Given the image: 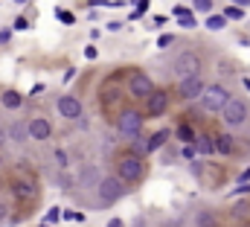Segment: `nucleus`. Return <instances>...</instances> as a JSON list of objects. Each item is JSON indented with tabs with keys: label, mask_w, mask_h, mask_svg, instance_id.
<instances>
[{
	"label": "nucleus",
	"mask_w": 250,
	"mask_h": 227,
	"mask_svg": "<svg viewBox=\"0 0 250 227\" xmlns=\"http://www.w3.org/2000/svg\"><path fill=\"white\" fill-rule=\"evenodd\" d=\"M172 70H175V76H181V79L201 76V58H198V53H181V56L172 61Z\"/></svg>",
	"instance_id": "obj_8"
},
{
	"label": "nucleus",
	"mask_w": 250,
	"mask_h": 227,
	"mask_svg": "<svg viewBox=\"0 0 250 227\" xmlns=\"http://www.w3.org/2000/svg\"><path fill=\"white\" fill-rule=\"evenodd\" d=\"M175 134H178L181 146H192V143H195V131H192V125H189V122H181Z\"/></svg>",
	"instance_id": "obj_19"
},
{
	"label": "nucleus",
	"mask_w": 250,
	"mask_h": 227,
	"mask_svg": "<svg viewBox=\"0 0 250 227\" xmlns=\"http://www.w3.org/2000/svg\"><path fill=\"white\" fill-rule=\"evenodd\" d=\"M181 155H184V158H195V146H184Z\"/></svg>",
	"instance_id": "obj_34"
},
{
	"label": "nucleus",
	"mask_w": 250,
	"mask_h": 227,
	"mask_svg": "<svg viewBox=\"0 0 250 227\" xmlns=\"http://www.w3.org/2000/svg\"><path fill=\"white\" fill-rule=\"evenodd\" d=\"M215 152H218V155H233V152H236V140H233L230 134H218V137H215Z\"/></svg>",
	"instance_id": "obj_17"
},
{
	"label": "nucleus",
	"mask_w": 250,
	"mask_h": 227,
	"mask_svg": "<svg viewBox=\"0 0 250 227\" xmlns=\"http://www.w3.org/2000/svg\"><path fill=\"white\" fill-rule=\"evenodd\" d=\"M172 41H175V35H160V38H157V47L163 50V47H169Z\"/></svg>",
	"instance_id": "obj_31"
},
{
	"label": "nucleus",
	"mask_w": 250,
	"mask_h": 227,
	"mask_svg": "<svg viewBox=\"0 0 250 227\" xmlns=\"http://www.w3.org/2000/svg\"><path fill=\"white\" fill-rule=\"evenodd\" d=\"M242 85H245V88L250 91V79H242Z\"/></svg>",
	"instance_id": "obj_41"
},
{
	"label": "nucleus",
	"mask_w": 250,
	"mask_h": 227,
	"mask_svg": "<svg viewBox=\"0 0 250 227\" xmlns=\"http://www.w3.org/2000/svg\"><path fill=\"white\" fill-rule=\"evenodd\" d=\"M12 3H18V6H26V3H29V0H12Z\"/></svg>",
	"instance_id": "obj_40"
},
{
	"label": "nucleus",
	"mask_w": 250,
	"mask_h": 227,
	"mask_svg": "<svg viewBox=\"0 0 250 227\" xmlns=\"http://www.w3.org/2000/svg\"><path fill=\"white\" fill-rule=\"evenodd\" d=\"M195 152L198 155H215V137L212 134H195Z\"/></svg>",
	"instance_id": "obj_14"
},
{
	"label": "nucleus",
	"mask_w": 250,
	"mask_h": 227,
	"mask_svg": "<svg viewBox=\"0 0 250 227\" xmlns=\"http://www.w3.org/2000/svg\"><path fill=\"white\" fill-rule=\"evenodd\" d=\"M56 160H59V163H62L64 169H67V155H64L62 149H59V152H56Z\"/></svg>",
	"instance_id": "obj_35"
},
{
	"label": "nucleus",
	"mask_w": 250,
	"mask_h": 227,
	"mask_svg": "<svg viewBox=\"0 0 250 227\" xmlns=\"http://www.w3.org/2000/svg\"><path fill=\"white\" fill-rule=\"evenodd\" d=\"M221 15H224V21H242V18H245V9H239V6H227Z\"/></svg>",
	"instance_id": "obj_22"
},
{
	"label": "nucleus",
	"mask_w": 250,
	"mask_h": 227,
	"mask_svg": "<svg viewBox=\"0 0 250 227\" xmlns=\"http://www.w3.org/2000/svg\"><path fill=\"white\" fill-rule=\"evenodd\" d=\"M0 169H3V155H0Z\"/></svg>",
	"instance_id": "obj_42"
},
{
	"label": "nucleus",
	"mask_w": 250,
	"mask_h": 227,
	"mask_svg": "<svg viewBox=\"0 0 250 227\" xmlns=\"http://www.w3.org/2000/svg\"><path fill=\"white\" fill-rule=\"evenodd\" d=\"M245 192H250V186H245V183H242V186H236V192H233V195H245Z\"/></svg>",
	"instance_id": "obj_36"
},
{
	"label": "nucleus",
	"mask_w": 250,
	"mask_h": 227,
	"mask_svg": "<svg viewBox=\"0 0 250 227\" xmlns=\"http://www.w3.org/2000/svg\"><path fill=\"white\" fill-rule=\"evenodd\" d=\"M204 23H207V29H212V32H221L227 21H224V15H207V18H204Z\"/></svg>",
	"instance_id": "obj_20"
},
{
	"label": "nucleus",
	"mask_w": 250,
	"mask_h": 227,
	"mask_svg": "<svg viewBox=\"0 0 250 227\" xmlns=\"http://www.w3.org/2000/svg\"><path fill=\"white\" fill-rule=\"evenodd\" d=\"M59 219H62V210H59V207H50L47 216H44V225H56Z\"/></svg>",
	"instance_id": "obj_25"
},
{
	"label": "nucleus",
	"mask_w": 250,
	"mask_h": 227,
	"mask_svg": "<svg viewBox=\"0 0 250 227\" xmlns=\"http://www.w3.org/2000/svg\"><path fill=\"white\" fill-rule=\"evenodd\" d=\"M117 178L123 181V183H137V181H143V175H146V163H143V158H137V155H131V152H125L117 158Z\"/></svg>",
	"instance_id": "obj_1"
},
{
	"label": "nucleus",
	"mask_w": 250,
	"mask_h": 227,
	"mask_svg": "<svg viewBox=\"0 0 250 227\" xmlns=\"http://www.w3.org/2000/svg\"><path fill=\"white\" fill-rule=\"evenodd\" d=\"M198 227H215V216L212 213H201L198 216Z\"/></svg>",
	"instance_id": "obj_26"
},
{
	"label": "nucleus",
	"mask_w": 250,
	"mask_h": 227,
	"mask_svg": "<svg viewBox=\"0 0 250 227\" xmlns=\"http://www.w3.org/2000/svg\"><path fill=\"white\" fill-rule=\"evenodd\" d=\"M0 105H3L6 111H18V108L23 105V96H21L18 91H3V93H0Z\"/></svg>",
	"instance_id": "obj_15"
},
{
	"label": "nucleus",
	"mask_w": 250,
	"mask_h": 227,
	"mask_svg": "<svg viewBox=\"0 0 250 227\" xmlns=\"http://www.w3.org/2000/svg\"><path fill=\"white\" fill-rule=\"evenodd\" d=\"M212 6H215V0H192V9L204 12V15H212Z\"/></svg>",
	"instance_id": "obj_23"
},
{
	"label": "nucleus",
	"mask_w": 250,
	"mask_h": 227,
	"mask_svg": "<svg viewBox=\"0 0 250 227\" xmlns=\"http://www.w3.org/2000/svg\"><path fill=\"white\" fill-rule=\"evenodd\" d=\"M128 152H131V155H137V158H146V155H148V143H146V140H131Z\"/></svg>",
	"instance_id": "obj_21"
},
{
	"label": "nucleus",
	"mask_w": 250,
	"mask_h": 227,
	"mask_svg": "<svg viewBox=\"0 0 250 227\" xmlns=\"http://www.w3.org/2000/svg\"><path fill=\"white\" fill-rule=\"evenodd\" d=\"M41 227H50V225H41Z\"/></svg>",
	"instance_id": "obj_43"
},
{
	"label": "nucleus",
	"mask_w": 250,
	"mask_h": 227,
	"mask_svg": "<svg viewBox=\"0 0 250 227\" xmlns=\"http://www.w3.org/2000/svg\"><path fill=\"white\" fill-rule=\"evenodd\" d=\"M204 79L201 76H189V79H181V85H178V93H181V99H187V102H192V99H198L201 93H204Z\"/></svg>",
	"instance_id": "obj_11"
},
{
	"label": "nucleus",
	"mask_w": 250,
	"mask_h": 227,
	"mask_svg": "<svg viewBox=\"0 0 250 227\" xmlns=\"http://www.w3.org/2000/svg\"><path fill=\"white\" fill-rule=\"evenodd\" d=\"M108 227H123V219H111V222H108Z\"/></svg>",
	"instance_id": "obj_38"
},
{
	"label": "nucleus",
	"mask_w": 250,
	"mask_h": 227,
	"mask_svg": "<svg viewBox=\"0 0 250 227\" xmlns=\"http://www.w3.org/2000/svg\"><path fill=\"white\" fill-rule=\"evenodd\" d=\"M230 3H236L239 9H248V6H250V0H230Z\"/></svg>",
	"instance_id": "obj_37"
},
{
	"label": "nucleus",
	"mask_w": 250,
	"mask_h": 227,
	"mask_svg": "<svg viewBox=\"0 0 250 227\" xmlns=\"http://www.w3.org/2000/svg\"><path fill=\"white\" fill-rule=\"evenodd\" d=\"M166 108H169V93L166 91H154L146 99V114L148 116H160V114H166Z\"/></svg>",
	"instance_id": "obj_12"
},
{
	"label": "nucleus",
	"mask_w": 250,
	"mask_h": 227,
	"mask_svg": "<svg viewBox=\"0 0 250 227\" xmlns=\"http://www.w3.org/2000/svg\"><path fill=\"white\" fill-rule=\"evenodd\" d=\"M221 116H224V122H227L230 128H239V125H245V122H248L250 105L245 102V99H236V96H230V102L224 105Z\"/></svg>",
	"instance_id": "obj_5"
},
{
	"label": "nucleus",
	"mask_w": 250,
	"mask_h": 227,
	"mask_svg": "<svg viewBox=\"0 0 250 227\" xmlns=\"http://www.w3.org/2000/svg\"><path fill=\"white\" fill-rule=\"evenodd\" d=\"M6 137H9V143H15V146H23V143L29 140L26 122H23V119H15V122H9V125H6Z\"/></svg>",
	"instance_id": "obj_13"
},
{
	"label": "nucleus",
	"mask_w": 250,
	"mask_h": 227,
	"mask_svg": "<svg viewBox=\"0 0 250 227\" xmlns=\"http://www.w3.org/2000/svg\"><path fill=\"white\" fill-rule=\"evenodd\" d=\"M169 134H172L169 128H163V131L151 134V137L146 140V143H148V152H157V149H163V146H166V140H169Z\"/></svg>",
	"instance_id": "obj_18"
},
{
	"label": "nucleus",
	"mask_w": 250,
	"mask_h": 227,
	"mask_svg": "<svg viewBox=\"0 0 250 227\" xmlns=\"http://www.w3.org/2000/svg\"><path fill=\"white\" fill-rule=\"evenodd\" d=\"M96 192H99V204H102V207H108V204L120 201V198L125 195V183L117 178V175H108V178H102V181H99Z\"/></svg>",
	"instance_id": "obj_3"
},
{
	"label": "nucleus",
	"mask_w": 250,
	"mask_h": 227,
	"mask_svg": "<svg viewBox=\"0 0 250 227\" xmlns=\"http://www.w3.org/2000/svg\"><path fill=\"white\" fill-rule=\"evenodd\" d=\"M9 192H12V198H15V201L29 204V201H35V198H38V183H35L32 178H15V181L9 183Z\"/></svg>",
	"instance_id": "obj_7"
},
{
	"label": "nucleus",
	"mask_w": 250,
	"mask_h": 227,
	"mask_svg": "<svg viewBox=\"0 0 250 227\" xmlns=\"http://www.w3.org/2000/svg\"><path fill=\"white\" fill-rule=\"evenodd\" d=\"M6 140H9V137H6V128H3V131H0V146H3Z\"/></svg>",
	"instance_id": "obj_39"
},
{
	"label": "nucleus",
	"mask_w": 250,
	"mask_h": 227,
	"mask_svg": "<svg viewBox=\"0 0 250 227\" xmlns=\"http://www.w3.org/2000/svg\"><path fill=\"white\" fill-rule=\"evenodd\" d=\"M62 219H67V222H84V216H82L79 210H64Z\"/></svg>",
	"instance_id": "obj_28"
},
{
	"label": "nucleus",
	"mask_w": 250,
	"mask_h": 227,
	"mask_svg": "<svg viewBox=\"0 0 250 227\" xmlns=\"http://www.w3.org/2000/svg\"><path fill=\"white\" fill-rule=\"evenodd\" d=\"M227 102H230V91H227L224 85H207L204 93L198 96L201 111H207V114H221Z\"/></svg>",
	"instance_id": "obj_2"
},
{
	"label": "nucleus",
	"mask_w": 250,
	"mask_h": 227,
	"mask_svg": "<svg viewBox=\"0 0 250 227\" xmlns=\"http://www.w3.org/2000/svg\"><path fill=\"white\" fill-rule=\"evenodd\" d=\"M157 88H154V79L148 76V73H131V79H128V93L134 96V99H148L151 93H154Z\"/></svg>",
	"instance_id": "obj_6"
},
{
	"label": "nucleus",
	"mask_w": 250,
	"mask_h": 227,
	"mask_svg": "<svg viewBox=\"0 0 250 227\" xmlns=\"http://www.w3.org/2000/svg\"><path fill=\"white\" fill-rule=\"evenodd\" d=\"M172 15L181 21V26L195 29V15H192V9H189V6H175V9H172Z\"/></svg>",
	"instance_id": "obj_16"
},
{
	"label": "nucleus",
	"mask_w": 250,
	"mask_h": 227,
	"mask_svg": "<svg viewBox=\"0 0 250 227\" xmlns=\"http://www.w3.org/2000/svg\"><path fill=\"white\" fill-rule=\"evenodd\" d=\"M84 58H87V61H96V58H99V50H96L93 44H87V47H84Z\"/></svg>",
	"instance_id": "obj_29"
},
{
	"label": "nucleus",
	"mask_w": 250,
	"mask_h": 227,
	"mask_svg": "<svg viewBox=\"0 0 250 227\" xmlns=\"http://www.w3.org/2000/svg\"><path fill=\"white\" fill-rule=\"evenodd\" d=\"M12 29H18V32H26V29H29V21H26L23 15H18V18H15V23H12Z\"/></svg>",
	"instance_id": "obj_27"
},
{
	"label": "nucleus",
	"mask_w": 250,
	"mask_h": 227,
	"mask_svg": "<svg viewBox=\"0 0 250 227\" xmlns=\"http://www.w3.org/2000/svg\"><path fill=\"white\" fill-rule=\"evenodd\" d=\"M12 41V29H0V47H6Z\"/></svg>",
	"instance_id": "obj_32"
},
{
	"label": "nucleus",
	"mask_w": 250,
	"mask_h": 227,
	"mask_svg": "<svg viewBox=\"0 0 250 227\" xmlns=\"http://www.w3.org/2000/svg\"><path fill=\"white\" fill-rule=\"evenodd\" d=\"M56 18H59L62 23H67V26H73V23H76V15H73V12H67V9H56Z\"/></svg>",
	"instance_id": "obj_24"
},
{
	"label": "nucleus",
	"mask_w": 250,
	"mask_h": 227,
	"mask_svg": "<svg viewBox=\"0 0 250 227\" xmlns=\"http://www.w3.org/2000/svg\"><path fill=\"white\" fill-rule=\"evenodd\" d=\"M117 131H120L123 137L137 140L140 131H143V114L137 111V108H125V111L117 116Z\"/></svg>",
	"instance_id": "obj_4"
},
{
	"label": "nucleus",
	"mask_w": 250,
	"mask_h": 227,
	"mask_svg": "<svg viewBox=\"0 0 250 227\" xmlns=\"http://www.w3.org/2000/svg\"><path fill=\"white\" fill-rule=\"evenodd\" d=\"M105 29H111V32H120V29H123V21H111Z\"/></svg>",
	"instance_id": "obj_33"
},
{
	"label": "nucleus",
	"mask_w": 250,
	"mask_h": 227,
	"mask_svg": "<svg viewBox=\"0 0 250 227\" xmlns=\"http://www.w3.org/2000/svg\"><path fill=\"white\" fill-rule=\"evenodd\" d=\"M26 131H29V140L44 143L53 137V122L47 116H32V119H26Z\"/></svg>",
	"instance_id": "obj_9"
},
{
	"label": "nucleus",
	"mask_w": 250,
	"mask_h": 227,
	"mask_svg": "<svg viewBox=\"0 0 250 227\" xmlns=\"http://www.w3.org/2000/svg\"><path fill=\"white\" fill-rule=\"evenodd\" d=\"M56 111H59V116H64V119H79V116H82V99L64 93V96L56 99Z\"/></svg>",
	"instance_id": "obj_10"
},
{
	"label": "nucleus",
	"mask_w": 250,
	"mask_h": 227,
	"mask_svg": "<svg viewBox=\"0 0 250 227\" xmlns=\"http://www.w3.org/2000/svg\"><path fill=\"white\" fill-rule=\"evenodd\" d=\"M9 216H12L9 204H6V201H0V225H3V222H9Z\"/></svg>",
	"instance_id": "obj_30"
}]
</instances>
